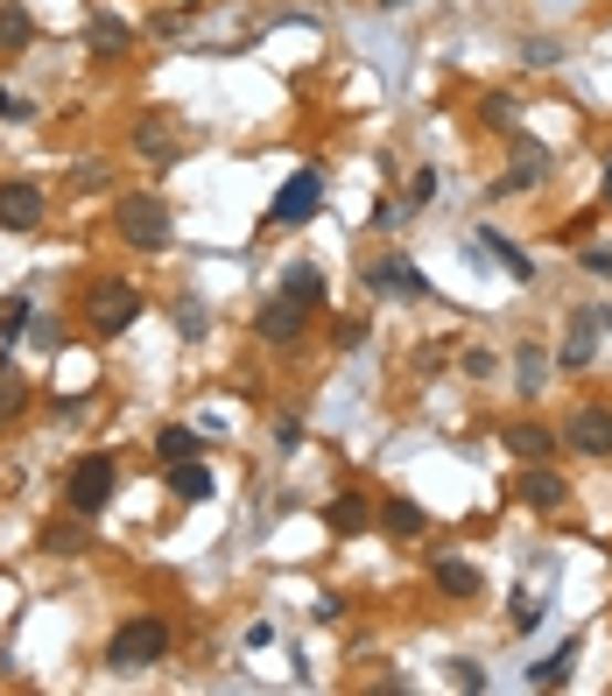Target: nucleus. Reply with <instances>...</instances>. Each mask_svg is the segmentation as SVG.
<instances>
[{"instance_id":"1","label":"nucleus","mask_w":612,"mask_h":696,"mask_svg":"<svg viewBox=\"0 0 612 696\" xmlns=\"http://www.w3.org/2000/svg\"><path fill=\"white\" fill-rule=\"evenodd\" d=\"M113 225H120V240L141 246V254H162V246L177 240V225H169V204L148 198V190H127V198H120V219H113Z\"/></svg>"},{"instance_id":"2","label":"nucleus","mask_w":612,"mask_h":696,"mask_svg":"<svg viewBox=\"0 0 612 696\" xmlns=\"http://www.w3.org/2000/svg\"><path fill=\"white\" fill-rule=\"evenodd\" d=\"M162 654H169V626L141 612L106 641V668H148V662H162Z\"/></svg>"},{"instance_id":"3","label":"nucleus","mask_w":612,"mask_h":696,"mask_svg":"<svg viewBox=\"0 0 612 696\" xmlns=\"http://www.w3.org/2000/svg\"><path fill=\"white\" fill-rule=\"evenodd\" d=\"M113 478H120V472H113V457H106V451H92V457H78V464H71V486H64V499H71V514H78V520H92V514H99V507H106V493H113Z\"/></svg>"},{"instance_id":"4","label":"nucleus","mask_w":612,"mask_h":696,"mask_svg":"<svg viewBox=\"0 0 612 696\" xmlns=\"http://www.w3.org/2000/svg\"><path fill=\"white\" fill-rule=\"evenodd\" d=\"M317 204H324V177H317V169H296V177L275 190L267 219H275V225H310V219H317Z\"/></svg>"},{"instance_id":"5","label":"nucleus","mask_w":612,"mask_h":696,"mask_svg":"<svg viewBox=\"0 0 612 696\" xmlns=\"http://www.w3.org/2000/svg\"><path fill=\"white\" fill-rule=\"evenodd\" d=\"M563 443L584 451V457H612V409L605 401H584V409L563 422Z\"/></svg>"},{"instance_id":"6","label":"nucleus","mask_w":612,"mask_h":696,"mask_svg":"<svg viewBox=\"0 0 612 696\" xmlns=\"http://www.w3.org/2000/svg\"><path fill=\"white\" fill-rule=\"evenodd\" d=\"M85 309H92V324H99V331H127L134 317H141V296H134L127 282H99L85 296Z\"/></svg>"},{"instance_id":"7","label":"nucleus","mask_w":612,"mask_h":696,"mask_svg":"<svg viewBox=\"0 0 612 696\" xmlns=\"http://www.w3.org/2000/svg\"><path fill=\"white\" fill-rule=\"evenodd\" d=\"M549 177V148L542 141H528V134H514V169L500 183H493V198H514V190H535Z\"/></svg>"},{"instance_id":"8","label":"nucleus","mask_w":612,"mask_h":696,"mask_svg":"<svg viewBox=\"0 0 612 696\" xmlns=\"http://www.w3.org/2000/svg\"><path fill=\"white\" fill-rule=\"evenodd\" d=\"M0 225H8V232H35V225H43V183H0Z\"/></svg>"},{"instance_id":"9","label":"nucleus","mask_w":612,"mask_h":696,"mask_svg":"<svg viewBox=\"0 0 612 696\" xmlns=\"http://www.w3.org/2000/svg\"><path fill=\"white\" fill-rule=\"evenodd\" d=\"M367 288H373V296H430V282L415 275L401 254H380V261L367 267Z\"/></svg>"},{"instance_id":"10","label":"nucleus","mask_w":612,"mask_h":696,"mask_svg":"<svg viewBox=\"0 0 612 696\" xmlns=\"http://www.w3.org/2000/svg\"><path fill=\"white\" fill-rule=\"evenodd\" d=\"M521 499L535 514H557V507H570V478L549 472V464H528V472H521Z\"/></svg>"},{"instance_id":"11","label":"nucleus","mask_w":612,"mask_h":696,"mask_svg":"<svg viewBox=\"0 0 612 696\" xmlns=\"http://www.w3.org/2000/svg\"><path fill=\"white\" fill-rule=\"evenodd\" d=\"M254 338H261V345H296V338H303V309H296L289 296L261 303V317H254Z\"/></svg>"},{"instance_id":"12","label":"nucleus","mask_w":612,"mask_h":696,"mask_svg":"<svg viewBox=\"0 0 612 696\" xmlns=\"http://www.w3.org/2000/svg\"><path fill=\"white\" fill-rule=\"evenodd\" d=\"M591 352H599V309H584V317L570 324V338H563L557 366H563V373H578V366H591Z\"/></svg>"},{"instance_id":"13","label":"nucleus","mask_w":612,"mask_h":696,"mask_svg":"<svg viewBox=\"0 0 612 696\" xmlns=\"http://www.w3.org/2000/svg\"><path fill=\"white\" fill-rule=\"evenodd\" d=\"M570 662H578V641H563L557 654H542V662L528 668V689H563L570 683Z\"/></svg>"},{"instance_id":"14","label":"nucleus","mask_w":612,"mask_h":696,"mask_svg":"<svg viewBox=\"0 0 612 696\" xmlns=\"http://www.w3.org/2000/svg\"><path fill=\"white\" fill-rule=\"evenodd\" d=\"M479 246H486V254L507 267L514 282H535V261H528V254H521V246H514V240H500V232H493V225H479Z\"/></svg>"},{"instance_id":"15","label":"nucleus","mask_w":612,"mask_h":696,"mask_svg":"<svg viewBox=\"0 0 612 696\" xmlns=\"http://www.w3.org/2000/svg\"><path fill=\"white\" fill-rule=\"evenodd\" d=\"M282 296H289L296 309H317V303H324V275H317L310 261H296L289 275H282Z\"/></svg>"},{"instance_id":"16","label":"nucleus","mask_w":612,"mask_h":696,"mask_svg":"<svg viewBox=\"0 0 612 696\" xmlns=\"http://www.w3.org/2000/svg\"><path fill=\"white\" fill-rule=\"evenodd\" d=\"M324 520H331L338 535H367V528H373V507H367L359 493H338V499H331V514H324Z\"/></svg>"},{"instance_id":"17","label":"nucleus","mask_w":612,"mask_h":696,"mask_svg":"<svg viewBox=\"0 0 612 696\" xmlns=\"http://www.w3.org/2000/svg\"><path fill=\"white\" fill-rule=\"evenodd\" d=\"M436 591H451V598H479V570L472 563H457V556H436Z\"/></svg>"},{"instance_id":"18","label":"nucleus","mask_w":612,"mask_h":696,"mask_svg":"<svg viewBox=\"0 0 612 696\" xmlns=\"http://www.w3.org/2000/svg\"><path fill=\"white\" fill-rule=\"evenodd\" d=\"M500 443H507L514 457H528V464H542L549 451H557V436H549V430H535V422H521V430H507Z\"/></svg>"},{"instance_id":"19","label":"nucleus","mask_w":612,"mask_h":696,"mask_svg":"<svg viewBox=\"0 0 612 696\" xmlns=\"http://www.w3.org/2000/svg\"><path fill=\"white\" fill-rule=\"evenodd\" d=\"M380 528H388V535H423L430 514L415 507V499H388V507H380Z\"/></svg>"},{"instance_id":"20","label":"nucleus","mask_w":612,"mask_h":696,"mask_svg":"<svg viewBox=\"0 0 612 696\" xmlns=\"http://www.w3.org/2000/svg\"><path fill=\"white\" fill-rule=\"evenodd\" d=\"M169 493H177V499H204V493H212V472H204L198 457H190V464H169Z\"/></svg>"},{"instance_id":"21","label":"nucleus","mask_w":612,"mask_h":696,"mask_svg":"<svg viewBox=\"0 0 612 696\" xmlns=\"http://www.w3.org/2000/svg\"><path fill=\"white\" fill-rule=\"evenodd\" d=\"M85 43L99 50V56H127V43H134V35H127V22H113V14H99V22L85 29Z\"/></svg>"},{"instance_id":"22","label":"nucleus","mask_w":612,"mask_h":696,"mask_svg":"<svg viewBox=\"0 0 612 696\" xmlns=\"http://www.w3.org/2000/svg\"><path fill=\"white\" fill-rule=\"evenodd\" d=\"M22 50H29V14L0 8V56H22Z\"/></svg>"},{"instance_id":"23","label":"nucleus","mask_w":612,"mask_h":696,"mask_svg":"<svg viewBox=\"0 0 612 696\" xmlns=\"http://www.w3.org/2000/svg\"><path fill=\"white\" fill-rule=\"evenodd\" d=\"M156 457L162 464H190V457H198V430H162L156 436Z\"/></svg>"},{"instance_id":"24","label":"nucleus","mask_w":612,"mask_h":696,"mask_svg":"<svg viewBox=\"0 0 612 696\" xmlns=\"http://www.w3.org/2000/svg\"><path fill=\"white\" fill-rule=\"evenodd\" d=\"M542 380H549V352L542 345H521V394H542Z\"/></svg>"},{"instance_id":"25","label":"nucleus","mask_w":612,"mask_h":696,"mask_svg":"<svg viewBox=\"0 0 612 696\" xmlns=\"http://www.w3.org/2000/svg\"><path fill=\"white\" fill-rule=\"evenodd\" d=\"M134 148H141V155H156V162H177V141H169V134H162L156 120H148L141 134H134Z\"/></svg>"},{"instance_id":"26","label":"nucleus","mask_w":612,"mask_h":696,"mask_svg":"<svg viewBox=\"0 0 612 696\" xmlns=\"http://www.w3.org/2000/svg\"><path fill=\"white\" fill-rule=\"evenodd\" d=\"M479 120H486V127H514V99H507V92H486V99H479Z\"/></svg>"},{"instance_id":"27","label":"nucleus","mask_w":612,"mask_h":696,"mask_svg":"<svg viewBox=\"0 0 612 696\" xmlns=\"http://www.w3.org/2000/svg\"><path fill=\"white\" fill-rule=\"evenodd\" d=\"M22 401H29V387L14 380V373H0V422H8V415H22Z\"/></svg>"},{"instance_id":"28","label":"nucleus","mask_w":612,"mask_h":696,"mask_svg":"<svg viewBox=\"0 0 612 696\" xmlns=\"http://www.w3.org/2000/svg\"><path fill=\"white\" fill-rule=\"evenodd\" d=\"M29 338L43 345V352H64V324H56V317H35V324H29Z\"/></svg>"},{"instance_id":"29","label":"nucleus","mask_w":612,"mask_h":696,"mask_svg":"<svg viewBox=\"0 0 612 696\" xmlns=\"http://www.w3.org/2000/svg\"><path fill=\"white\" fill-rule=\"evenodd\" d=\"M0 120H35V99H22V92H0Z\"/></svg>"},{"instance_id":"30","label":"nucleus","mask_w":612,"mask_h":696,"mask_svg":"<svg viewBox=\"0 0 612 696\" xmlns=\"http://www.w3.org/2000/svg\"><path fill=\"white\" fill-rule=\"evenodd\" d=\"M436 198V169H415L409 177V204H430Z\"/></svg>"},{"instance_id":"31","label":"nucleus","mask_w":612,"mask_h":696,"mask_svg":"<svg viewBox=\"0 0 612 696\" xmlns=\"http://www.w3.org/2000/svg\"><path fill=\"white\" fill-rule=\"evenodd\" d=\"M22 324H29V303L14 296V303H8V317H0V338H22Z\"/></svg>"},{"instance_id":"32","label":"nucleus","mask_w":612,"mask_h":696,"mask_svg":"<svg viewBox=\"0 0 612 696\" xmlns=\"http://www.w3.org/2000/svg\"><path fill=\"white\" fill-rule=\"evenodd\" d=\"M535 619H542V605H535V598L521 591V598H514V633H528V626H535Z\"/></svg>"},{"instance_id":"33","label":"nucleus","mask_w":612,"mask_h":696,"mask_svg":"<svg viewBox=\"0 0 612 696\" xmlns=\"http://www.w3.org/2000/svg\"><path fill=\"white\" fill-rule=\"evenodd\" d=\"M359 345H367V324L346 317V324H338V352H359Z\"/></svg>"},{"instance_id":"34","label":"nucleus","mask_w":612,"mask_h":696,"mask_svg":"<svg viewBox=\"0 0 612 696\" xmlns=\"http://www.w3.org/2000/svg\"><path fill=\"white\" fill-rule=\"evenodd\" d=\"M451 675H457V689H486V675H479V662H451Z\"/></svg>"},{"instance_id":"35","label":"nucleus","mask_w":612,"mask_h":696,"mask_svg":"<svg viewBox=\"0 0 612 696\" xmlns=\"http://www.w3.org/2000/svg\"><path fill=\"white\" fill-rule=\"evenodd\" d=\"M78 541H85L78 528H50V535H43V549H78Z\"/></svg>"},{"instance_id":"36","label":"nucleus","mask_w":612,"mask_h":696,"mask_svg":"<svg viewBox=\"0 0 612 696\" xmlns=\"http://www.w3.org/2000/svg\"><path fill=\"white\" fill-rule=\"evenodd\" d=\"M584 267H591V275H612V246H591V254H584Z\"/></svg>"},{"instance_id":"37","label":"nucleus","mask_w":612,"mask_h":696,"mask_svg":"<svg viewBox=\"0 0 612 696\" xmlns=\"http://www.w3.org/2000/svg\"><path fill=\"white\" fill-rule=\"evenodd\" d=\"M599 190H605V204H612V155H605V169H599Z\"/></svg>"},{"instance_id":"38","label":"nucleus","mask_w":612,"mask_h":696,"mask_svg":"<svg viewBox=\"0 0 612 696\" xmlns=\"http://www.w3.org/2000/svg\"><path fill=\"white\" fill-rule=\"evenodd\" d=\"M380 8H409V0H380Z\"/></svg>"}]
</instances>
